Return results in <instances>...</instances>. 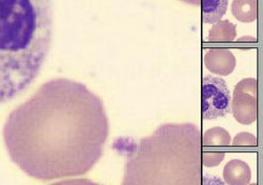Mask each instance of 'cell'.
<instances>
[{
    "label": "cell",
    "instance_id": "1",
    "mask_svg": "<svg viewBox=\"0 0 263 185\" xmlns=\"http://www.w3.org/2000/svg\"><path fill=\"white\" fill-rule=\"evenodd\" d=\"M108 130L102 100L83 83L57 78L9 115L4 140L21 171L50 181L89 173L102 157Z\"/></svg>",
    "mask_w": 263,
    "mask_h": 185
},
{
    "label": "cell",
    "instance_id": "2",
    "mask_svg": "<svg viewBox=\"0 0 263 185\" xmlns=\"http://www.w3.org/2000/svg\"><path fill=\"white\" fill-rule=\"evenodd\" d=\"M52 36V0H0V104L35 81Z\"/></svg>",
    "mask_w": 263,
    "mask_h": 185
},
{
    "label": "cell",
    "instance_id": "3",
    "mask_svg": "<svg viewBox=\"0 0 263 185\" xmlns=\"http://www.w3.org/2000/svg\"><path fill=\"white\" fill-rule=\"evenodd\" d=\"M121 185H201V133L193 123H166L126 150Z\"/></svg>",
    "mask_w": 263,
    "mask_h": 185
},
{
    "label": "cell",
    "instance_id": "4",
    "mask_svg": "<svg viewBox=\"0 0 263 185\" xmlns=\"http://www.w3.org/2000/svg\"><path fill=\"white\" fill-rule=\"evenodd\" d=\"M202 117L215 120L231 112V92L227 82L214 76H205L202 81Z\"/></svg>",
    "mask_w": 263,
    "mask_h": 185
},
{
    "label": "cell",
    "instance_id": "5",
    "mask_svg": "<svg viewBox=\"0 0 263 185\" xmlns=\"http://www.w3.org/2000/svg\"><path fill=\"white\" fill-rule=\"evenodd\" d=\"M233 115L241 124H251L257 118V81L254 78L241 80L235 87Z\"/></svg>",
    "mask_w": 263,
    "mask_h": 185
},
{
    "label": "cell",
    "instance_id": "6",
    "mask_svg": "<svg viewBox=\"0 0 263 185\" xmlns=\"http://www.w3.org/2000/svg\"><path fill=\"white\" fill-rule=\"evenodd\" d=\"M204 63L211 72L227 76L231 74L235 68V57L231 52L226 50L211 51L204 59Z\"/></svg>",
    "mask_w": 263,
    "mask_h": 185
},
{
    "label": "cell",
    "instance_id": "7",
    "mask_svg": "<svg viewBox=\"0 0 263 185\" xmlns=\"http://www.w3.org/2000/svg\"><path fill=\"white\" fill-rule=\"evenodd\" d=\"M223 178L228 185H249L252 172L245 161L233 159L224 166Z\"/></svg>",
    "mask_w": 263,
    "mask_h": 185
},
{
    "label": "cell",
    "instance_id": "8",
    "mask_svg": "<svg viewBox=\"0 0 263 185\" xmlns=\"http://www.w3.org/2000/svg\"><path fill=\"white\" fill-rule=\"evenodd\" d=\"M202 21L208 25H213L221 20L226 15L229 0H200Z\"/></svg>",
    "mask_w": 263,
    "mask_h": 185
},
{
    "label": "cell",
    "instance_id": "9",
    "mask_svg": "<svg viewBox=\"0 0 263 185\" xmlns=\"http://www.w3.org/2000/svg\"><path fill=\"white\" fill-rule=\"evenodd\" d=\"M231 143V136L222 127H213L201 137L202 146H227Z\"/></svg>",
    "mask_w": 263,
    "mask_h": 185
},
{
    "label": "cell",
    "instance_id": "10",
    "mask_svg": "<svg viewBox=\"0 0 263 185\" xmlns=\"http://www.w3.org/2000/svg\"><path fill=\"white\" fill-rule=\"evenodd\" d=\"M232 12L241 21H253L256 18V0H235Z\"/></svg>",
    "mask_w": 263,
    "mask_h": 185
},
{
    "label": "cell",
    "instance_id": "11",
    "mask_svg": "<svg viewBox=\"0 0 263 185\" xmlns=\"http://www.w3.org/2000/svg\"><path fill=\"white\" fill-rule=\"evenodd\" d=\"M226 153L223 151H205L201 153L202 165L206 168H213L219 165L222 162Z\"/></svg>",
    "mask_w": 263,
    "mask_h": 185
},
{
    "label": "cell",
    "instance_id": "12",
    "mask_svg": "<svg viewBox=\"0 0 263 185\" xmlns=\"http://www.w3.org/2000/svg\"><path fill=\"white\" fill-rule=\"evenodd\" d=\"M256 137L250 133H240L234 138V145L236 146H256Z\"/></svg>",
    "mask_w": 263,
    "mask_h": 185
},
{
    "label": "cell",
    "instance_id": "13",
    "mask_svg": "<svg viewBox=\"0 0 263 185\" xmlns=\"http://www.w3.org/2000/svg\"><path fill=\"white\" fill-rule=\"evenodd\" d=\"M51 185H101L99 183H96L90 179L84 178H78V179H67L62 180L56 183H53Z\"/></svg>",
    "mask_w": 263,
    "mask_h": 185
},
{
    "label": "cell",
    "instance_id": "14",
    "mask_svg": "<svg viewBox=\"0 0 263 185\" xmlns=\"http://www.w3.org/2000/svg\"><path fill=\"white\" fill-rule=\"evenodd\" d=\"M201 185H228L222 179L215 175H204L201 179Z\"/></svg>",
    "mask_w": 263,
    "mask_h": 185
},
{
    "label": "cell",
    "instance_id": "15",
    "mask_svg": "<svg viewBox=\"0 0 263 185\" xmlns=\"http://www.w3.org/2000/svg\"><path fill=\"white\" fill-rule=\"evenodd\" d=\"M180 2H183L192 6H200V0H180Z\"/></svg>",
    "mask_w": 263,
    "mask_h": 185
},
{
    "label": "cell",
    "instance_id": "16",
    "mask_svg": "<svg viewBox=\"0 0 263 185\" xmlns=\"http://www.w3.org/2000/svg\"><path fill=\"white\" fill-rule=\"evenodd\" d=\"M250 185H256V184H255V183H253V184H250Z\"/></svg>",
    "mask_w": 263,
    "mask_h": 185
}]
</instances>
